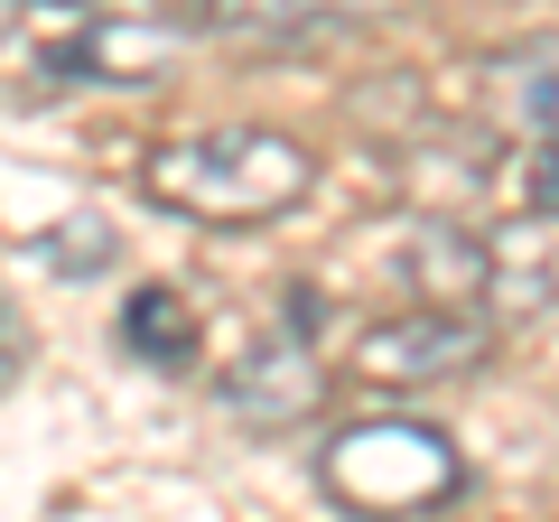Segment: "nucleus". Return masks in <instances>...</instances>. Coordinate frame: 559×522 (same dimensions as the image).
<instances>
[{
	"label": "nucleus",
	"instance_id": "nucleus-1",
	"mask_svg": "<svg viewBox=\"0 0 559 522\" xmlns=\"http://www.w3.org/2000/svg\"><path fill=\"white\" fill-rule=\"evenodd\" d=\"M140 187H150V205L197 215V224H271L318 187V159L289 131L224 121V131H168V141H150Z\"/></svg>",
	"mask_w": 559,
	"mask_h": 522
},
{
	"label": "nucleus",
	"instance_id": "nucleus-2",
	"mask_svg": "<svg viewBox=\"0 0 559 522\" xmlns=\"http://www.w3.org/2000/svg\"><path fill=\"white\" fill-rule=\"evenodd\" d=\"M318 485L355 522H419L466 495V458L429 420H355L318 448Z\"/></svg>",
	"mask_w": 559,
	"mask_h": 522
},
{
	"label": "nucleus",
	"instance_id": "nucleus-3",
	"mask_svg": "<svg viewBox=\"0 0 559 522\" xmlns=\"http://www.w3.org/2000/svg\"><path fill=\"white\" fill-rule=\"evenodd\" d=\"M495 345V318L485 308H457V299H419L401 318H373L355 336V373L364 382H448L466 364H485Z\"/></svg>",
	"mask_w": 559,
	"mask_h": 522
},
{
	"label": "nucleus",
	"instance_id": "nucleus-4",
	"mask_svg": "<svg viewBox=\"0 0 559 522\" xmlns=\"http://www.w3.org/2000/svg\"><path fill=\"white\" fill-rule=\"evenodd\" d=\"M308 327H318V299H308V289H289L280 327L234 364V373H224V402H234L242 420L280 429V420H308V411H318V382H326V373L308 364Z\"/></svg>",
	"mask_w": 559,
	"mask_h": 522
},
{
	"label": "nucleus",
	"instance_id": "nucleus-5",
	"mask_svg": "<svg viewBox=\"0 0 559 522\" xmlns=\"http://www.w3.org/2000/svg\"><path fill=\"white\" fill-rule=\"evenodd\" d=\"M476 103L503 141H550L559 150V28L513 38L476 66Z\"/></svg>",
	"mask_w": 559,
	"mask_h": 522
},
{
	"label": "nucleus",
	"instance_id": "nucleus-6",
	"mask_svg": "<svg viewBox=\"0 0 559 522\" xmlns=\"http://www.w3.org/2000/svg\"><path fill=\"white\" fill-rule=\"evenodd\" d=\"M168 57V28H131V20H84L66 28L57 47H47V75H84V84H140V75H159Z\"/></svg>",
	"mask_w": 559,
	"mask_h": 522
},
{
	"label": "nucleus",
	"instance_id": "nucleus-7",
	"mask_svg": "<svg viewBox=\"0 0 559 522\" xmlns=\"http://www.w3.org/2000/svg\"><path fill=\"white\" fill-rule=\"evenodd\" d=\"M197 308H187V289L178 281H150V289H131L121 299V345H131L150 373H187L197 364Z\"/></svg>",
	"mask_w": 559,
	"mask_h": 522
},
{
	"label": "nucleus",
	"instance_id": "nucleus-8",
	"mask_svg": "<svg viewBox=\"0 0 559 522\" xmlns=\"http://www.w3.org/2000/svg\"><path fill=\"white\" fill-rule=\"evenodd\" d=\"M392 10H411V0H224V20L234 28H355V20H392Z\"/></svg>",
	"mask_w": 559,
	"mask_h": 522
},
{
	"label": "nucleus",
	"instance_id": "nucleus-9",
	"mask_svg": "<svg viewBox=\"0 0 559 522\" xmlns=\"http://www.w3.org/2000/svg\"><path fill=\"white\" fill-rule=\"evenodd\" d=\"M10 10H94V0H10Z\"/></svg>",
	"mask_w": 559,
	"mask_h": 522
},
{
	"label": "nucleus",
	"instance_id": "nucleus-10",
	"mask_svg": "<svg viewBox=\"0 0 559 522\" xmlns=\"http://www.w3.org/2000/svg\"><path fill=\"white\" fill-rule=\"evenodd\" d=\"M197 10H205V20H224V0H197Z\"/></svg>",
	"mask_w": 559,
	"mask_h": 522
},
{
	"label": "nucleus",
	"instance_id": "nucleus-11",
	"mask_svg": "<svg viewBox=\"0 0 559 522\" xmlns=\"http://www.w3.org/2000/svg\"><path fill=\"white\" fill-rule=\"evenodd\" d=\"M0 20H10V0H0Z\"/></svg>",
	"mask_w": 559,
	"mask_h": 522
}]
</instances>
